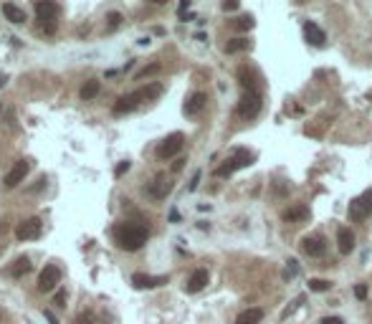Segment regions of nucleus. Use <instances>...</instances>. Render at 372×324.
Here are the masks:
<instances>
[{"label": "nucleus", "mask_w": 372, "mask_h": 324, "mask_svg": "<svg viewBox=\"0 0 372 324\" xmlns=\"http://www.w3.org/2000/svg\"><path fill=\"white\" fill-rule=\"evenodd\" d=\"M167 276H147V274H135L132 276V284H135V289H155L160 284H165Z\"/></svg>", "instance_id": "nucleus-13"}, {"label": "nucleus", "mask_w": 372, "mask_h": 324, "mask_svg": "<svg viewBox=\"0 0 372 324\" xmlns=\"http://www.w3.org/2000/svg\"><path fill=\"white\" fill-rule=\"evenodd\" d=\"M304 36H306V41L311 43V46H317V48H322L324 43H326V36H324V31L317 25V23H311V21H306L304 23Z\"/></svg>", "instance_id": "nucleus-12"}, {"label": "nucleus", "mask_w": 372, "mask_h": 324, "mask_svg": "<svg viewBox=\"0 0 372 324\" xmlns=\"http://www.w3.org/2000/svg\"><path fill=\"white\" fill-rule=\"evenodd\" d=\"M302 251L309 256V258H322L326 254V243L322 235H306L302 241Z\"/></svg>", "instance_id": "nucleus-7"}, {"label": "nucleus", "mask_w": 372, "mask_h": 324, "mask_svg": "<svg viewBox=\"0 0 372 324\" xmlns=\"http://www.w3.org/2000/svg\"><path fill=\"white\" fill-rule=\"evenodd\" d=\"M183 167H185V160H177L175 165H172V172H180Z\"/></svg>", "instance_id": "nucleus-38"}, {"label": "nucleus", "mask_w": 372, "mask_h": 324, "mask_svg": "<svg viewBox=\"0 0 372 324\" xmlns=\"http://www.w3.org/2000/svg\"><path fill=\"white\" fill-rule=\"evenodd\" d=\"M142 92H135V94H124V96H119L116 99V104H114V114H127V112H135L140 107V101H142Z\"/></svg>", "instance_id": "nucleus-10"}, {"label": "nucleus", "mask_w": 372, "mask_h": 324, "mask_svg": "<svg viewBox=\"0 0 372 324\" xmlns=\"http://www.w3.org/2000/svg\"><path fill=\"white\" fill-rule=\"evenodd\" d=\"M28 271H31V263H28V258H18L16 266H13V276H25Z\"/></svg>", "instance_id": "nucleus-25"}, {"label": "nucleus", "mask_w": 372, "mask_h": 324, "mask_svg": "<svg viewBox=\"0 0 372 324\" xmlns=\"http://www.w3.org/2000/svg\"><path fill=\"white\" fill-rule=\"evenodd\" d=\"M261 107H263V101H261L258 92H243L241 101H238V114H241L243 119H254V116H258Z\"/></svg>", "instance_id": "nucleus-3"}, {"label": "nucleus", "mask_w": 372, "mask_h": 324, "mask_svg": "<svg viewBox=\"0 0 372 324\" xmlns=\"http://www.w3.org/2000/svg\"><path fill=\"white\" fill-rule=\"evenodd\" d=\"M337 248H339V254H349L354 251V233L349 228H337Z\"/></svg>", "instance_id": "nucleus-14"}, {"label": "nucleus", "mask_w": 372, "mask_h": 324, "mask_svg": "<svg viewBox=\"0 0 372 324\" xmlns=\"http://www.w3.org/2000/svg\"><path fill=\"white\" fill-rule=\"evenodd\" d=\"M367 294H370V291H367V286H365V284H357V286H354V297L360 299V301H365V299H367Z\"/></svg>", "instance_id": "nucleus-31"}, {"label": "nucleus", "mask_w": 372, "mask_h": 324, "mask_svg": "<svg viewBox=\"0 0 372 324\" xmlns=\"http://www.w3.org/2000/svg\"><path fill=\"white\" fill-rule=\"evenodd\" d=\"M223 10H238V3H235V0H226V3H223Z\"/></svg>", "instance_id": "nucleus-35"}, {"label": "nucleus", "mask_w": 372, "mask_h": 324, "mask_svg": "<svg viewBox=\"0 0 372 324\" xmlns=\"http://www.w3.org/2000/svg\"><path fill=\"white\" fill-rule=\"evenodd\" d=\"M3 16L10 23H25V13L18 5H13V3H3Z\"/></svg>", "instance_id": "nucleus-21"}, {"label": "nucleus", "mask_w": 372, "mask_h": 324, "mask_svg": "<svg viewBox=\"0 0 372 324\" xmlns=\"http://www.w3.org/2000/svg\"><path fill=\"white\" fill-rule=\"evenodd\" d=\"M170 220H172V223H177V220H180V213L172 210V213H170Z\"/></svg>", "instance_id": "nucleus-41"}, {"label": "nucleus", "mask_w": 372, "mask_h": 324, "mask_svg": "<svg viewBox=\"0 0 372 324\" xmlns=\"http://www.w3.org/2000/svg\"><path fill=\"white\" fill-rule=\"evenodd\" d=\"M198 183H200V172H195V175H192V183L187 185V190H195V187H198Z\"/></svg>", "instance_id": "nucleus-37"}, {"label": "nucleus", "mask_w": 372, "mask_h": 324, "mask_svg": "<svg viewBox=\"0 0 372 324\" xmlns=\"http://www.w3.org/2000/svg\"><path fill=\"white\" fill-rule=\"evenodd\" d=\"M38 28H41L46 36H53V33H56V21H38Z\"/></svg>", "instance_id": "nucleus-29"}, {"label": "nucleus", "mask_w": 372, "mask_h": 324, "mask_svg": "<svg viewBox=\"0 0 372 324\" xmlns=\"http://www.w3.org/2000/svg\"><path fill=\"white\" fill-rule=\"evenodd\" d=\"M160 71V64H150V66H144L140 73H137V79H144V76H152V73Z\"/></svg>", "instance_id": "nucleus-30"}, {"label": "nucleus", "mask_w": 372, "mask_h": 324, "mask_svg": "<svg viewBox=\"0 0 372 324\" xmlns=\"http://www.w3.org/2000/svg\"><path fill=\"white\" fill-rule=\"evenodd\" d=\"M56 13H58L56 3H48V0H41V3H36V16H38L41 21H56Z\"/></svg>", "instance_id": "nucleus-18"}, {"label": "nucleus", "mask_w": 372, "mask_h": 324, "mask_svg": "<svg viewBox=\"0 0 372 324\" xmlns=\"http://www.w3.org/2000/svg\"><path fill=\"white\" fill-rule=\"evenodd\" d=\"M170 190H172V183H167V180H165V175H157L155 183L150 185V195H152V198H157V200H162V198H167Z\"/></svg>", "instance_id": "nucleus-15"}, {"label": "nucleus", "mask_w": 372, "mask_h": 324, "mask_svg": "<svg viewBox=\"0 0 372 324\" xmlns=\"http://www.w3.org/2000/svg\"><path fill=\"white\" fill-rule=\"evenodd\" d=\"M329 289H332V281H326V278H309V291L322 294V291H329Z\"/></svg>", "instance_id": "nucleus-24"}, {"label": "nucleus", "mask_w": 372, "mask_h": 324, "mask_svg": "<svg viewBox=\"0 0 372 324\" xmlns=\"http://www.w3.org/2000/svg\"><path fill=\"white\" fill-rule=\"evenodd\" d=\"M208 281H210V274H208V269H198V271H192V276L187 278V284H185V291L190 294H198L208 286Z\"/></svg>", "instance_id": "nucleus-11"}, {"label": "nucleus", "mask_w": 372, "mask_h": 324, "mask_svg": "<svg viewBox=\"0 0 372 324\" xmlns=\"http://www.w3.org/2000/svg\"><path fill=\"white\" fill-rule=\"evenodd\" d=\"M319 324H345V322H342V317H324Z\"/></svg>", "instance_id": "nucleus-34"}, {"label": "nucleus", "mask_w": 372, "mask_h": 324, "mask_svg": "<svg viewBox=\"0 0 372 324\" xmlns=\"http://www.w3.org/2000/svg\"><path fill=\"white\" fill-rule=\"evenodd\" d=\"M127 170H129V162H122V165L116 167V175H124Z\"/></svg>", "instance_id": "nucleus-39"}, {"label": "nucleus", "mask_w": 372, "mask_h": 324, "mask_svg": "<svg viewBox=\"0 0 372 324\" xmlns=\"http://www.w3.org/2000/svg\"><path fill=\"white\" fill-rule=\"evenodd\" d=\"M114 238H116V246L122 251H140V248L147 243L150 238V231L147 226H140V223H119L114 228Z\"/></svg>", "instance_id": "nucleus-1"}, {"label": "nucleus", "mask_w": 372, "mask_h": 324, "mask_svg": "<svg viewBox=\"0 0 372 324\" xmlns=\"http://www.w3.org/2000/svg\"><path fill=\"white\" fill-rule=\"evenodd\" d=\"M367 215H372V190H365L360 198H354L349 203V220L360 223V220H365Z\"/></svg>", "instance_id": "nucleus-4"}, {"label": "nucleus", "mask_w": 372, "mask_h": 324, "mask_svg": "<svg viewBox=\"0 0 372 324\" xmlns=\"http://www.w3.org/2000/svg\"><path fill=\"white\" fill-rule=\"evenodd\" d=\"M251 48V41L248 38H233L226 43V53H241V51H248Z\"/></svg>", "instance_id": "nucleus-22"}, {"label": "nucleus", "mask_w": 372, "mask_h": 324, "mask_svg": "<svg viewBox=\"0 0 372 324\" xmlns=\"http://www.w3.org/2000/svg\"><path fill=\"white\" fill-rule=\"evenodd\" d=\"M296 274H299V261L289 258V261H286V269H284V278H294Z\"/></svg>", "instance_id": "nucleus-27"}, {"label": "nucleus", "mask_w": 372, "mask_h": 324, "mask_svg": "<svg viewBox=\"0 0 372 324\" xmlns=\"http://www.w3.org/2000/svg\"><path fill=\"white\" fill-rule=\"evenodd\" d=\"M190 8V0H183V3H180V13H185Z\"/></svg>", "instance_id": "nucleus-42"}, {"label": "nucleus", "mask_w": 372, "mask_h": 324, "mask_svg": "<svg viewBox=\"0 0 372 324\" xmlns=\"http://www.w3.org/2000/svg\"><path fill=\"white\" fill-rule=\"evenodd\" d=\"M140 92H142L144 99H155V96L162 94V86L160 84H150V86H144V89H140Z\"/></svg>", "instance_id": "nucleus-26"}, {"label": "nucleus", "mask_w": 372, "mask_h": 324, "mask_svg": "<svg viewBox=\"0 0 372 324\" xmlns=\"http://www.w3.org/2000/svg\"><path fill=\"white\" fill-rule=\"evenodd\" d=\"M107 21H109V28H119V25H122V16H119V13H109Z\"/></svg>", "instance_id": "nucleus-32"}, {"label": "nucleus", "mask_w": 372, "mask_h": 324, "mask_svg": "<svg viewBox=\"0 0 372 324\" xmlns=\"http://www.w3.org/2000/svg\"><path fill=\"white\" fill-rule=\"evenodd\" d=\"M183 144H185V135H183V132H172L170 137H165V139L160 142L157 157H160V160H170V157H175L177 152L183 150Z\"/></svg>", "instance_id": "nucleus-5"}, {"label": "nucleus", "mask_w": 372, "mask_h": 324, "mask_svg": "<svg viewBox=\"0 0 372 324\" xmlns=\"http://www.w3.org/2000/svg\"><path fill=\"white\" fill-rule=\"evenodd\" d=\"M53 304H56V306H66V291H64V289H58V294L53 297Z\"/></svg>", "instance_id": "nucleus-33"}, {"label": "nucleus", "mask_w": 372, "mask_h": 324, "mask_svg": "<svg viewBox=\"0 0 372 324\" xmlns=\"http://www.w3.org/2000/svg\"><path fill=\"white\" fill-rule=\"evenodd\" d=\"M248 165H254V155H251L248 150H235L233 157L226 162V165H220V167L215 170V178H231L235 170L248 167Z\"/></svg>", "instance_id": "nucleus-2"}, {"label": "nucleus", "mask_w": 372, "mask_h": 324, "mask_svg": "<svg viewBox=\"0 0 372 324\" xmlns=\"http://www.w3.org/2000/svg\"><path fill=\"white\" fill-rule=\"evenodd\" d=\"M302 301H304V297H296V299L291 301V306H286V309H284V312H281V319H286L289 314H294V312H296V309H299V306H302Z\"/></svg>", "instance_id": "nucleus-28"}, {"label": "nucleus", "mask_w": 372, "mask_h": 324, "mask_svg": "<svg viewBox=\"0 0 372 324\" xmlns=\"http://www.w3.org/2000/svg\"><path fill=\"white\" fill-rule=\"evenodd\" d=\"M43 317H46V319H48V324H58V319H56V317H53L51 312H43Z\"/></svg>", "instance_id": "nucleus-40"}, {"label": "nucleus", "mask_w": 372, "mask_h": 324, "mask_svg": "<svg viewBox=\"0 0 372 324\" xmlns=\"http://www.w3.org/2000/svg\"><path fill=\"white\" fill-rule=\"evenodd\" d=\"M101 92V84L96 81V79H89V81H84L81 84V89H79V96L84 99V101H89V99H96V94Z\"/></svg>", "instance_id": "nucleus-19"}, {"label": "nucleus", "mask_w": 372, "mask_h": 324, "mask_svg": "<svg viewBox=\"0 0 372 324\" xmlns=\"http://www.w3.org/2000/svg\"><path fill=\"white\" fill-rule=\"evenodd\" d=\"M31 172V162L28 160H18L16 165H13V170L5 175V187H16L25 180V175Z\"/></svg>", "instance_id": "nucleus-8"}, {"label": "nucleus", "mask_w": 372, "mask_h": 324, "mask_svg": "<svg viewBox=\"0 0 372 324\" xmlns=\"http://www.w3.org/2000/svg\"><path fill=\"white\" fill-rule=\"evenodd\" d=\"M76 324H92V314H89V312H84V314L76 319Z\"/></svg>", "instance_id": "nucleus-36"}, {"label": "nucleus", "mask_w": 372, "mask_h": 324, "mask_svg": "<svg viewBox=\"0 0 372 324\" xmlns=\"http://www.w3.org/2000/svg\"><path fill=\"white\" fill-rule=\"evenodd\" d=\"M5 84H8V76H0V89H3Z\"/></svg>", "instance_id": "nucleus-43"}, {"label": "nucleus", "mask_w": 372, "mask_h": 324, "mask_svg": "<svg viewBox=\"0 0 372 324\" xmlns=\"http://www.w3.org/2000/svg\"><path fill=\"white\" fill-rule=\"evenodd\" d=\"M205 101H208V96H205L203 92H195V94L185 101V114H187V116H195L198 112H203Z\"/></svg>", "instance_id": "nucleus-16"}, {"label": "nucleus", "mask_w": 372, "mask_h": 324, "mask_svg": "<svg viewBox=\"0 0 372 324\" xmlns=\"http://www.w3.org/2000/svg\"><path fill=\"white\" fill-rule=\"evenodd\" d=\"M0 114H3V104H0Z\"/></svg>", "instance_id": "nucleus-44"}, {"label": "nucleus", "mask_w": 372, "mask_h": 324, "mask_svg": "<svg viewBox=\"0 0 372 324\" xmlns=\"http://www.w3.org/2000/svg\"><path fill=\"white\" fill-rule=\"evenodd\" d=\"M38 235H41V220L38 218H28L23 223H18V228H16L18 241H31V238H38Z\"/></svg>", "instance_id": "nucleus-9"}, {"label": "nucleus", "mask_w": 372, "mask_h": 324, "mask_svg": "<svg viewBox=\"0 0 372 324\" xmlns=\"http://www.w3.org/2000/svg\"><path fill=\"white\" fill-rule=\"evenodd\" d=\"M263 319V309H246V312L238 314L235 324H258Z\"/></svg>", "instance_id": "nucleus-20"}, {"label": "nucleus", "mask_w": 372, "mask_h": 324, "mask_svg": "<svg viewBox=\"0 0 372 324\" xmlns=\"http://www.w3.org/2000/svg\"><path fill=\"white\" fill-rule=\"evenodd\" d=\"M254 25H256L254 16H241V18L233 21V28H235V31H251Z\"/></svg>", "instance_id": "nucleus-23"}, {"label": "nucleus", "mask_w": 372, "mask_h": 324, "mask_svg": "<svg viewBox=\"0 0 372 324\" xmlns=\"http://www.w3.org/2000/svg\"><path fill=\"white\" fill-rule=\"evenodd\" d=\"M281 218H284L286 223H299V220L309 218V208L306 205H294V208H286L284 213H281Z\"/></svg>", "instance_id": "nucleus-17"}, {"label": "nucleus", "mask_w": 372, "mask_h": 324, "mask_svg": "<svg viewBox=\"0 0 372 324\" xmlns=\"http://www.w3.org/2000/svg\"><path fill=\"white\" fill-rule=\"evenodd\" d=\"M58 278H61V271H58L53 263H46V266L41 269V274H38V291H51V289H56Z\"/></svg>", "instance_id": "nucleus-6"}]
</instances>
